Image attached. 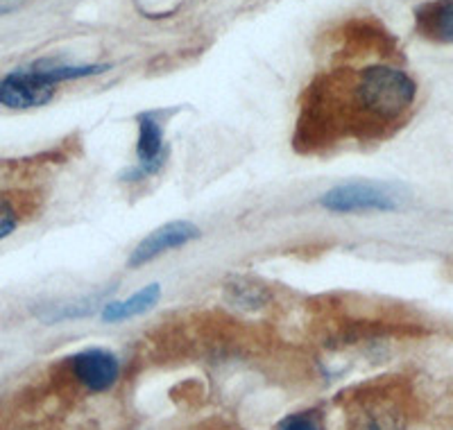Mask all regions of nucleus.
Masks as SVG:
<instances>
[{"instance_id":"1a4fd4ad","label":"nucleus","mask_w":453,"mask_h":430,"mask_svg":"<svg viewBox=\"0 0 453 430\" xmlns=\"http://www.w3.org/2000/svg\"><path fill=\"white\" fill-rule=\"evenodd\" d=\"M161 299V286L159 283H148L145 288H141L139 292L129 295L123 302H109L104 303L103 311H100V318L104 324H116L125 322V319L139 318L143 312H148L150 308H155Z\"/></svg>"},{"instance_id":"f8f14e48","label":"nucleus","mask_w":453,"mask_h":430,"mask_svg":"<svg viewBox=\"0 0 453 430\" xmlns=\"http://www.w3.org/2000/svg\"><path fill=\"white\" fill-rule=\"evenodd\" d=\"M277 430H322L313 415H290L279 424Z\"/></svg>"},{"instance_id":"0eeeda50","label":"nucleus","mask_w":453,"mask_h":430,"mask_svg":"<svg viewBox=\"0 0 453 430\" xmlns=\"http://www.w3.org/2000/svg\"><path fill=\"white\" fill-rule=\"evenodd\" d=\"M349 430H406V415L386 396L358 401L349 415Z\"/></svg>"},{"instance_id":"6e6552de","label":"nucleus","mask_w":453,"mask_h":430,"mask_svg":"<svg viewBox=\"0 0 453 430\" xmlns=\"http://www.w3.org/2000/svg\"><path fill=\"white\" fill-rule=\"evenodd\" d=\"M418 32L431 42L453 43V0H428L415 10Z\"/></svg>"},{"instance_id":"423d86ee","label":"nucleus","mask_w":453,"mask_h":430,"mask_svg":"<svg viewBox=\"0 0 453 430\" xmlns=\"http://www.w3.org/2000/svg\"><path fill=\"white\" fill-rule=\"evenodd\" d=\"M139 136H136V177H152L164 168L168 159L164 123L157 111H145L136 119Z\"/></svg>"},{"instance_id":"9d476101","label":"nucleus","mask_w":453,"mask_h":430,"mask_svg":"<svg viewBox=\"0 0 453 430\" xmlns=\"http://www.w3.org/2000/svg\"><path fill=\"white\" fill-rule=\"evenodd\" d=\"M226 302L242 311H257L270 302L268 288L248 277H229L225 283Z\"/></svg>"},{"instance_id":"7ed1b4c3","label":"nucleus","mask_w":453,"mask_h":430,"mask_svg":"<svg viewBox=\"0 0 453 430\" xmlns=\"http://www.w3.org/2000/svg\"><path fill=\"white\" fill-rule=\"evenodd\" d=\"M57 87L35 66L12 71L0 80V104L7 109H36L55 97Z\"/></svg>"},{"instance_id":"f03ea898","label":"nucleus","mask_w":453,"mask_h":430,"mask_svg":"<svg viewBox=\"0 0 453 430\" xmlns=\"http://www.w3.org/2000/svg\"><path fill=\"white\" fill-rule=\"evenodd\" d=\"M319 206L329 213H390L403 206V195L396 186L383 181H349L334 186L319 197Z\"/></svg>"},{"instance_id":"9b49d317","label":"nucleus","mask_w":453,"mask_h":430,"mask_svg":"<svg viewBox=\"0 0 453 430\" xmlns=\"http://www.w3.org/2000/svg\"><path fill=\"white\" fill-rule=\"evenodd\" d=\"M21 225V211L10 195L0 190V241H5Z\"/></svg>"},{"instance_id":"f257e3e1","label":"nucleus","mask_w":453,"mask_h":430,"mask_svg":"<svg viewBox=\"0 0 453 430\" xmlns=\"http://www.w3.org/2000/svg\"><path fill=\"white\" fill-rule=\"evenodd\" d=\"M415 100L418 82L395 64L331 73L306 93L295 145L311 154L351 141H381L411 119Z\"/></svg>"},{"instance_id":"20e7f679","label":"nucleus","mask_w":453,"mask_h":430,"mask_svg":"<svg viewBox=\"0 0 453 430\" xmlns=\"http://www.w3.org/2000/svg\"><path fill=\"white\" fill-rule=\"evenodd\" d=\"M202 236L200 227L193 225L188 220H173L165 225L157 227L155 231H150L148 236L132 250L127 258V267H141L152 263L155 258L164 257L165 251L181 250L188 242L197 241Z\"/></svg>"},{"instance_id":"39448f33","label":"nucleus","mask_w":453,"mask_h":430,"mask_svg":"<svg viewBox=\"0 0 453 430\" xmlns=\"http://www.w3.org/2000/svg\"><path fill=\"white\" fill-rule=\"evenodd\" d=\"M71 372L88 392H107L119 380L120 363L107 349H84L71 358Z\"/></svg>"}]
</instances>
